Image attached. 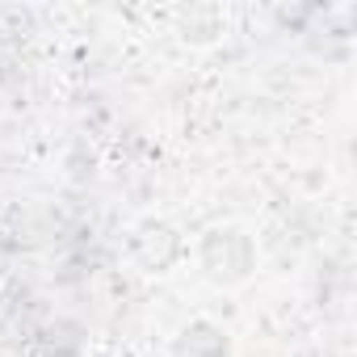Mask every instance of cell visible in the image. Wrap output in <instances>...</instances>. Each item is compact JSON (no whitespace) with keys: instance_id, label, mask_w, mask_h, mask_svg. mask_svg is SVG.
<instances>
[{"instance_id":"obj_1","label":"cell","mask_w":357,"mask_h":357,"mask_svg":"<svg viewBox=\"0 0 357 357\" xmlns=\"http://www.w3.org/2000/svg\"><path fill=\"white\" fill-rule=\"evenodd\" d=\"M194 265L198 273L219 286V290H236L244 282H252L257 265H261V248H257V236L240 223H215L206 227L198 240H194Z\"/></svg>"},{"instance_id":"obj_2","label":"cell","mask_w":357,"mask_h":357,"mask_svg":"<svg viewBox=\"0 0 357 357\" xmlns=\"http://www.w3.org/2000/svg\"><path fill=\"white\" fill-rule=\"evenodd\" d=\"M126 257L143 269V273H172L190 257V240L181 236L172 219L164 215H143L130 231H126Z\"/></svg>"},{"instance_id":"obj_3","label":"cell","mask_w":357,"mask_h":357,"mask_svg":"<svg viewBox=\"0 0 357 357\" xmlns=\"http://www.w3.org/2000/svg\"><path fill=\"white\" fill-rule=\"evenodd\" d=\"M168 357H231V336H227L223 324L198 315V319H190L181 332L172 336Z\"/></svg>"},{"instance_id":"obj_4","label":"cell","mask_w":357,"mask_h":357,"mask_svg":"<svg viewBox=\"0 0 357 357\" xmlns=\"http://www.w3.org/2000/svg\"><path fill=\"white\" fill-rule=\"evenodd\" d=\"M185 17V43H194V47H206V43H215L219 34H223V17H219V9H190V13H181Z\"/></svg>"}]
</instances>
